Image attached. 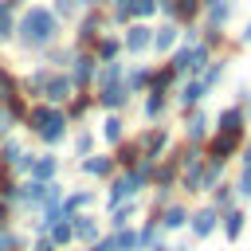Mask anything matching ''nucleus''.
<instances>
[{"mask_svg":"<svg viewBox=\"0 0 251 251\" xmlns=\"http://www.w3.org/2000/svg\"><path fill=\"white\" fill-rule=\"evenodd\" d=\"M169 98H173V106L184 114V110H196V106H204L208 90L200 86V78H180V82H176V90H173Z\"/></svg>","mask_w":251,"mask_h":251,"instance_id":"f3484780","label":"nucleus"},{"mask_svg":"<svg viewBox=\"0 0 251 251\" xmlns=\"http://www.w3.org/2000/svg\"><path fill=\"white\" fill-rule=\"evenodd\" d=\"M71 231H75V243L86 247V243H94L106 227H102V216H98V212H78V216H71Z\"/></svg>","mask_w":251,"mask_h":251,"instance_id":"aec40b11","label":"nucleus"},{"mask_svg":"<svg viewBox=\"0 0 251 251\" xmlns=\"http://www.w3.org/2000/svg\"><path fill=\"white\" fill-rule=\"evenodd\" d=\"M27 176H31V180H59V176H63V157H59L55 149H39V153L31 157Z\"/></svg>","mask_w":251,"mask_h":251,"instance_id":"a211bd4d","label":"nucleus"},{"mask_svg":"<svg viewBox=\"0 0 251 251\" xmlns=\"http://www.w3.org/2000/svg\"><path fill=\"white\" fill-rule=\"evenodd\" d=\"M47 8L55 12V20H59L63 27H67V24H75V20H78V12H82V8H78V0H51Z\"/></svg>","mask_w":251,"mask_h":251,"instance_id":"49530a36","label":"nucleus"},{"mask_svg":"<svg viewBox=\"0 0 251 251\" xmlns=\"http://www.w3.org/2000/svg\"><path fill=\"white\" fill-rule=\"evenodd\" d=\"M239 12V0H204L200 8V27H227Z\"/></svg>","mask_w":251,"mask_h":251,"instance_id":"2eb2a0df","label":"nucleus"},{"mask_svg":"<svg viewBox=\"0 0 251 251\" xmlns=\"http://www.w3.org/2000/svg\"><path fill=\"white\" fill-rule=\"evenodd\" d=\"M122 78H126V59H114V63H98V71H94V86H90V90L114 86V82H122Z\"/></svg>","mask_w":251,"mask_h":251,"instance_id":"c9c22d12","label":"nucleus"},{"mask_svg":"<svg viewBox=\"0 0 251 251\" xmlns=\"http://www.w3.org/2000/svg\"><path fill=\"white\" fill-rule=\"evenodd\" d=\"M176 47H180V24H169V20H161V24L153 27L149 55H153V59H169Z\"/></svg>","mask_w":251,"mask_h":251,"instance_id":"9d476101","label":"nucleus"},{"mask_svg":"<svg viewBox=\"0 0 251 251\" xmlns=\"http://www.w3.org/2000/svg\"><path fill=\"white\" fill-rule=\"evenodd\" d=\"M176 75H173V67L165 63V59H157L153 63V78H149V94H173L176 90Z\"/></svg>","mask_w":251,"mask_h":251,"instance_id":"f704fd0d","label":"nucleus"},{"mask_svg":"<svg viewBox=\"0 0 251 251\" xmlns=\"http://www.w3.org/2000/svg\"><path fill=\"white\" fill-rule=\"evenodd\" d=\"M27 251H55L47 239H27Z\"/></svg>","mask_w":251,"mask_h":251,"instance_id":"13d9d810","label":"nucleus"},{"mask_svg":"<svg viewBox=\"0 0 251 251\" xmlns=\"http://www.w3.org/2000/svg\"><path fill=\"white\" fill-rule=\"evenodd\" d=\"M20 4H43V0H20Z\"/></svg>","mask_w":251,"mask_h":251,"instance_id":"e2e57ef3","label":"nucleus"},{"mask_svg":"<svg viewBox=\"0 0 251 251\" xmlns=\"http://www.w3.org/2000/svg\"><path fill=\"white\" fill-rule=\"evenodd\" d=\"M176 4V24L184 27V24H200V8H204V0H173Z\"/></svg>","mask_w":251,"mask_h":251,"instance_id":"a18cd8bd","label":"nucleus"},{"mask_svg":"<svg viewBox=\"0 0 251 251\" xmlns=\"http://www.w3.org/2000/svg\"><path fill=\"white\" fill-rule=\"evenodd\" d=\"M67 145H71V157H75V161L98 153V133H94V126H75L71 137H67Z\"/></svg>","mask_w":251,"mask_h":251,"instance_id":"c85d7f7f","label":"nucleus"},{"mask_svg":"<svg viewBox=\"0 0 251 251\" xmlns=\"http://www.w3.org/2000/svg\"><path fill=\"white\" fill-rule=\"evenodd\" d=\"M208 59H212V51H208L204 43H180L165 63L173 67V75H176V78H196V75L208 67Z\"/></svg>","mask_w":251,"mask_h":251,"instance_id":"20e7f679","label":"nucleus"},{"mask_svg":"<svg viewBox=\"0 0 251 251\" xmlns=\"http://www.w3.org/2000/svg\"><path fill=\"white\" fill-rule=\"evenodd\" d=\"M149 78H153V63H126V78H122V86L137 98V94L149 90Z\"/></svg>","mask_w":251,"mask_h":251,"instance_id":"7c9ffc66","label":"nucleus"},{"mask_svg":"<svg viewBox=\"0 0 251 251\" xmlns=\"http://www.w3.org/2000/svg\"><path fill=\"white\" fill-rule=\"evenodd\" d=\"M98 208V192L94 184H67V196H63V212L67 216H78V212H94Z\"/></svg>","mask_w":251,"mask_h":251,"instance_id":"6ab92c4d","label":"nucleus"},{"mask_svg":"<svg viewBox=\"0 0 251 251\" xmlns=\"http://www.w3.org/2000/svg\"><path fill=\"white\" fill-rule=\"evenodd\" d=\"M63 114H67L71 129H75V126H86V122H90V114H94V94H90V90H75V94L67 98Z\"/></svg>","mask_w":251,"mask_h":251,"instance_id":"5701e85b","label":"nucleus"},{"mask_svg":"<svg viewBox=\"0 0 251 251\" xmlns=\"http://www.w3.org/2000/svg\"><path fill=\"white\" fill-rule=\"evenodd\" d=\"M133 137V145H137V153L145 157V161H161V157H169L173 153V145H176V133L161 122V126H141L137 133H129Z\"/></svg>","mask_w":251,"mask_h":251,"instance_id":"f03ea898","label":"nucleus"},{"mask_svg":"<svg viewBox=\"0 0 251 251\" xmlns=\"http://www.w3.org/2000/svg\"><path fill=\"white\" fill-rule=\"evenodd\" d=\"M176 180H180V165H176L173 153L161 157V161H153V188H173L176 192Z\"/></svg>","mask_w":251,"mask_h":251,"instance_id":"473e14b6","label":"nucleus"},{"mask_svg":"<svg viewBox=\"0 0 251 251\" xmlns=\"http://www.w3.org/2000/svg\"><path fill=\"white\" fill-rule=\"evenodd\" d=\"M122 55L126 59H141V55H149V39H153V24H126L122 31Z\"/></svg>","mask_w":251,"mask_h":251,"instance_id":"0eeeda50","label":"nucleus"},{"mask_svg":"<svg viewBox=\"0 0 251 251\" xmlns=\"http://www.w3.org/2000/svg\"><path fill=\"white\" fill-rule=\"evenodd\" d=\"M227 67H231V55H212V59H208V67L196 75V78H200V86L212 94V90H216V86L227 78Z\"/></svg>","mask_w":251,"mask_h":251,"instance_id":"c756f323","label":"nucleus"},{"mask_svg":"<svg viewBox=\"0 0 251 251\" xmlns=\"http://www.w3.org/2000/svg\"><path fill=\"white\" fill-rule=\"evenodd\" d=\"M243 114H247V122H251V90H247V98H243Z\"/></svg>","mask_w":251,"mask_h":251,"instance_id":"bf43d9fd","label":"nucleus"},{"mask_svg":"<svg viewBox=\"0 0 251 251\" xmlns=\"http://www.w3.org/2000/svg\"><path fill=\"white\" fill-rule=\"evenodd\" d=\"M149 251H192V247H188V243H176V247H169L165 239H157V243H153Z\"/></svg>","mask_w":251,"mask_h":251,"instance_id":"4d7b16f0","label":"nucleus"},{"mask_svg":"<svg viewBox=\"0 0 251 251\" xmlns=\"http://www.w3.org/2000/svg\"><path fill=\"white\" fill-rule=\"evenodd\" d=\"M98 141L106 145V149H114V145H122L126 137H129V129H126V114H102V122H98Z\"/></svg>","mask_w":251,"mask_h":251,"instance_id":"b1692460","label":"nucleus"},{"mask_svg":"<svg viewBox=\"0 0 251 251\" xmlns=\"http://www.w3.org/2000/svg\"><path fill=\"white\" fill-rule=\"evenodd\" d=\"M169 110H173V98L169 94H141V122L145 126H161L165 118H169Z\"/></svg>","mask_w":251,"mask_h":251,"instance_id":"a878e982","label":"nucleus"},{"mask_svg":"<svg viewBox=\"0 0 251 251\" xmlns=\"http://www.w3.org/2000/svg\"><path fill=\"white\" fill-rule=\"evenodd\" d=\"M212 129H216V133H247V129H251V122H247L243 106L227 102V106H220V110L212 114Z\"/></svg>","mask_w":251,"mask_h":251,"instance_id":"ddd939ff","label":"nucleus"},{"mask_svg":"<svg viewBox=\"0 0 251 251\" xmlns=\"http://www.w3.org/2000/svg\"><path fill=\"white\" fill-rule=\"evenodd\" d=\"M75 165H78V173H82L90 184H106V180L118 173V165H114L110 149H106V153H90V157H82V161H75Z\"/></svg>","mask_w":251,"mask_h":251,"instance_id":"f8f14e48","label":"nucleus"},{"mask_svg":"<svg viewBox=\"0 0 251 251\" xmlns=\"http://www.w3.org/2000/svg\"><path fill=\"white\" fill-rule=\"evenodd\" d=\"M133 196H141L133 173H129V169H118V173L106 180V208H114V204H122V200H133Z\"/></svg>","mask_w":251,"mask_h":251,"instance_id":"4468645a","label":"nucleus"},{"mask_svg":"<svg viewBox=\"0 0 251 251\" xmlns=\"http://www.w3.org/2000/svg\"><path fill=\"white\" fill-rule=\"evenodd\" d=\"M243 231H247V208H243V204H235V208L220 212V235H224L227 243H239V239H243Z\"/></svg>","mask_w":251,"mask_h":251,"instance_id":"cd10ccee","label":"nucleus"},{"mask_svg":"<svg viewBox=\"0 0 251 251\" xmlns=\"http://www.w3.org/2000/svg\"><path fill=\"white\" fill-rule=\"evenodd\" d=\"M231 43H235V51H243V47H251V16L243 20V27H239V35H235Z\"/></svg>","mask_w":251,"mask_h":251,"instance_id":"864d4df0","label":"nucleus"},{"mask_svg":"<svg viewBox=\"0 0 251 251\" xmlns=\"http://www.w3.org/2000/svg\"><path fill=\"white\" fill-rule=\"evenodd\" d=\"M243 137H247V133H216V129H212V137L204 141V157H208V161H220V165H227L231 157H239V149H243Z\"/></svg>","mask_w":251,"mask_h":251,"instance_id":"6e6552de","label":"nucleus"},{"mask_svg":"<svg viewBox=\"0 0 251 251\" xmlns=\"http://www.w3.org/2000/svg\"><path fill=\"white\" fill-rule=\"evenodd\" d=\"M82 251H114V235H110V231H102V235H98L94 243H86Z\"/></svg>","mask_w":251,"mask_h":251,"instance_id":"603ef678","label":"nucleus"},{"mask_svg":"<svg viewBox=\"0 0 251 251\" xmlns=\"http://www.w3.org/2000/svg\"><path fill=\"white\" fill-rule=\"evenodd\" d=\"M212 137V114L204 110V106H196V110H184L180 114V141L184 145H200L204 149V141Z\"/></svg>","mask_w":251,"mask_h":251,"instance_id":"39448f33","label":"nucleus"},{"mask_svg":"<svg viewBox=\"0 0 251 251\" xmlns=\"http://www.w3.org/2000/svg\"><path fill=\"white\" fill-rule=\"evenodd\" d=\"M231 184H235V196L239 200H251V165H239V176Z\"/></svg>","mask_w":251,"mask_h":251,"instance_id":"3c124183","label":"nucleus"},{"mask_svg":"<svg viewBox=\"0 0 251 251\" xmlns=\"http://www.w3.org/2000/svg\"><path fill=\"white\" fill-rule=\"evenodd\" d=\"M27 231H20L16 224H8V227H0V251H27Z\"/></svg>","mask_w":251,"mask_h":251,"instance_id":"37998d69","label":"nucleus"},{"mask_svg":"<svg viewBox=\"0 0 251 251\" xmlns=\"http://www.w3.org/2000/svg\"><path fill=\"white\" fill-rule=\"evenodd\" d=\"M141 196H133V200H122V204H114V208H106V220H102V227L106 231H122V227H129L137 216H141Z\"/></svg>","mask_w":251,"mask_h":251,"instance_id":"dca6fc26","label":"nucleus"},{"mask_svg":"<svg viewBox=\"0 0 251 251\" xmlns=\"http://www.w3.org/2000/svg\"><path fill=\"white\" fill-rule=\"evenodd\" d=\"M106 4H110V0H94V8H106Z\"/></svg>","mask_w":251,"mask_h":251,"instance_id":"680f3d73","label":"nucleus"},{"mask_svg":"<svg viewBox=\"0 0 251 251\" xmlns=\"http://www.w3.org/2000/svg\"><path fill=\"white\" fill-rule=\"evenodd\" d=\"M157 227H161V235H169V231H184L188 227V204L176 196L173 204H165L161 208V216H157Z\"/></svg>","mask_w":251,"mask_h":251,"instance_id":"bb28decb","label":"nucleus"},{"mask_svg":"<svg viewBox=\"0 0 251 251\" xmlns=\"http://www.w3.org/2000/svg\"><path fill=\"white\" fill-rule=\"evenodd\" d=\"M24 153H27V141H24V133H16V129H12V133L0 141V165H4V169H12Z\"/></svg>","mask_w":251,"mask_h":251,"instance_id":"e433bc0d","label":"nucleus"},{"mask_svg":"<svg viewBox=\"0 0 251 251\" xmlns=\"http://www.w3.org/2000/svg\"><path fill=\"white\" fill-rule=\"evenodd\" d=\"M196 243H204V239H212L216 231H220V212L212 208V204H196V208H188V227H184Z\"/></svg>","mask_w":251,"mask_h":251,"instance_id":"423d86ee","label":"nucleus"},{"mask_svg":"<svg viewBox=\"0 0 251 251\" xmlns=\"http://www.w3.org/2000/svg\"><path fill=\"white\" fill-rule=\"evenodd\" d=\"M224 173H227V165H220V161H204V169H200V196H208V192L224 180Z\"/></svg>","mask_w":251,"mask_h":251,"instance_id":"79ce46f5","label":"nucleus"},{"mask_svg":"<svg viewBox=\"0 0 251 251\" xmlns=\"http://www.w3.org/2000/svg\"><path fill=\"white\" fill-rule=\"evenodd\" d=\"M102 31H114V27H110V20H106V8H86V12H78V20H75L71 47L90 51V47H94V39H98Z\"/></svg>","mask_w":251,"mask_h":251,"instance_id":"7ed1b4c3","label":"nucleus"},{"mask_svg":"<svg viewBox=\"0 0 251 251\" xmlns=\"http://www.w3.org/2000/svg\"><path fill=\"white\" fill-rule=\"evenodd\" d=\"M114 235V251H137V224L122 227V231H110Z\"/></svg>","mask_w":251,"mask_h":251,"instance_id":"09e8293b","label":"nucleus"},{"mask_svg":"<svg viewBox=\"0 0 251 251\" xmlns=\"http://www.w3.org/2000/svg\"><path fill=\"white\" fill-rule=\"evenodd\" d=\"M59 118H67L63 114V106H47V102H27V114H24V122H20V129L24 133H43L51 122H59Z\"/></svg>","mask_w":251,"mask_h":251,"instance_id":"1a4fd4ad","label":"nucleus"},{"mask_svg":"<svg viewBox=\"0 0 251 251\" xmlns=\"http://www.w3.org/2000/svg\"><path fill=\"white\" fill-rule=\"evenodd\" d=\"M12 43H16L20 51H27V55L39 59L47 47L63 43V24L55 20V12H51L47 4H24L20 16H16V35H12Z\"/></svg>","mask_w":251,"mask_h":251,"instance_id":"f257e3e1","label":"nucleus"},{"mask_svg":"<svg viewBox=\"0 0 251 251\" xmlns=\"http://www.w3.org/2000/svg\"><path fill=\"white\" fill-rule=\"evenodd\" d=\"M75 55H78V47H71V43H55V47H47V51L39 55V63L51 67V71H71Z\"/></svg>","mask_w":251,"mask_h":251,"instance_id":"72a5a7b5","label":"nucleus"},{"mask_svg":"<svg viewBox=\"0 0 251 251\" xmlns=\"http://www.w3.org/2000/svg\"><path fill=\"white\" fill-rule=\"evenodd\" d=\"M47 243H51L55 251H67V247H75V231H71V220H55V224H51V231H47Z\"/></svg>","mask_w":251,"mask_h":251,"instance_id":"ea45409f","label":"nucleus"},{"mask_svg":"<svg viewBox=\"0 0 251 251\" xmlns=\"http://www.w3.org/2000/svg\"><path fill=\"white\" fill-rule=\"evenodd\" d=\"M129 173H133V180H137V188H141V192H149V188H153V161H145V157H141Z\"/></svg>","mask_w":251,"mask_h":251,"instance_id":"8fccbe9b","label":"nucleus"},{"mask_svg":"<svg viewBox=\"0 0 251 251\" xmlns=\"http://www.w3.org/2000/svg\"><path fill=\"white\" fill-rule=\"evenodd\" d=\"M180 43H200V24H184L180 27Z\"/></svg>","mask_w":251,"mask_h":251,"instance_id":"5fc2aeb1","label":"nucleus"},{"mask_svg":"<svg viewBox=\"0 0 251 251\" xmlns=\"http://www.w3.org/2000/svg\"><path fill=\"white\" fill-rule=\"evenodd\" d=\"M47 78H51V67H43V63H35L31 71H20V94H24L27 102H39Z\"/></svg>","mask_w":251,"mask_h":251,"instance_id":"412c9836","label":"nucleus"},{"mask_svg":"<svg viewBox=\"0 0 251 251\" xmlns=\"http://www.w3.org/2000/svg\"><path fill=\"white\" fill-rule=\"evenodd\" d=\"M12 94H20V71H12V67L0 59V102H8Z\"/></svg>","mask_w":251,"mask_h":251,"instance_id":"c03bdc74","label":"nucleus"},{"mask_svg":"<svg viewBox=\"0 0 251 251\" xmlns=\"http://www.w3.org/2000/svg\"><path fill=\"white\" fill-rule=\"evenodd\" d=\"M90 94H94V110H102V114H126L129 102H133V94H129L122 82L102 86V90H90Z\"/></svg>","mask_w":251,"mask_h":251,"instance_id":"9b49d317","label":"nucleus"},{"mask_svg":"<svg viewBox=\"0 0 251 251\" xmlns=\"http://www.w3.org/2000/svg\"><path fill=\"white\" fill-rule=\"evenodd\" d=\"M90 55H94L98 63H114V59H126V55H122V35H118V31H102V35L94 39Z\"/></svg>","mask_w":251,"mask_h":251,"instance_id":"2f4dec72","label":"nucleus"},{"mask_svg":"<svg viewBox=\"0 0 251 251\" xmlns=\"http://www.w3.org/2000/svg\"><path fill=\"white\" fill-rule=\"evenodd\" d=\"M75 94V82H71V75L67 71H51V78H47V86H43V98L39 102H47V106H67V98Z\"/></svg>","mask_w":251,"mask_h":251,"instance_id":"4be33fe9","label":"nucleus"},{"mask_svg":"<svg viewBox=\"0 0 251 251\" xmlns=\"http://www.w3.org/2000/svg\"><path fill=\"white\" fill-rule=\"evenodd\" d=\"M0 106H4V114H8V122H12V126H20V122H24V114H27V98H24V94H12V98H8V102H0Z\"/></svg>","mask_w":251,"mask_h":251,"instance_id":"de8ad7c7","label":"nucleus"},{"mask_svg":"<svg viewBox=\"0 0 251 251\" xmlns=\"http://www.w3.org/2000/svg\"><path fill=\"white\" fill-rule=\"evenodd\" d=\"M8 224H16V208H8V204L0 200V227H8Z\"/></svg>","mask_w":251,"mask_h":251,"instance_id":"6e6d98bb","label":"nucleus"},{"mask_svg":"<svg viewBox=\"0 0 251 251\" xmlns=\"http://www.w3.org/2000/svg\"><path fill=\"white\" fill-rule=\"evenodd\" d=\"M16 16H20V4L0 0V47L12 43V35H16Z\"/></svg>","mask_w":251,"mask_h":251,"instance_id":"58836bf2","label":"nucleus"},{"mask_svg":"<svg viewBox=\"0 0 251 251\" xmlns=\"http://www.w3.org/2000/svg\"><path fill=\"white\" fill-rule=\"evenodd\" d=\"M110 157H114V165H118V169H133V165L141 161V153H137L133 137H126L122 145H114V149H110Z\"/></svg>","mask_w":251,"mask_h":251,"instance_id":"a19ab883","label":"nucleus"},{"mask_svg":"<svg viewBox=\"0 0 251 251\" xmlns=\"http://www.w3.org/2000/svg\"><path fill=\"white\" fill-rule=\"evenodd\" d=\"M12 4H20V0H12ZM20 8H24V4H20Z\"/></svg>","mask_w":251,"mask_h":251,"instance_id":"0e129e2a","label":"nucleus"},{"mask_svg":"<svg viewBox=\"0 0 251 251\" xmlns=\"http://www.w3.org/2000/svg\"><path fill=\"white\" fill-rule=\"evenodd\" d=\"M94 71H98V59H94L90 51H78L67 75H71V82H75V90H90V86H94Z\"/></svg>","mask_w":251,"mask_h":251,"instance_id":"393cba45","label":"nucleus"},{"mask_svg":"<svg viewBox=\"0 0 251 251\" xmlns=\"http://www.w3.org/2000/svg\"><path fill=\"white\" fill-rule=\"evenodd\" d=\"M208 204H212L216 212H227V208H235V204H239V196H235V184H231V180H220V184L208 192Z\"/></svg>","mask_w":251,"mask_h":251,"instance_id":"4c0bfd02","label":"nucleus"},{"mask_svg":"<svg viewBox=\"0 0 251 251\" xmlns=\"http://www.w3.org/2000/svg\"><path fill=\"white\" fill-rule=\"evenodd\" d=\"M78 8H82V12H86V8H94V0H78Z\"/></svg>","mask_w":251,"mask_h":251,"instance_id":"052dcab7","label":"nucleus"}]
</instances>
